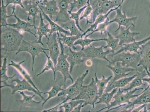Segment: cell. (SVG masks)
Masks as SVG:
<instances>
[{
  "mask_svg": "<svg viewBox=\"0 0 150 112\" xmlns=\"http://www.w3.org/2000/svg\"><path fill=\"white\" fill-rule=\"evenodd\" d=\"M150 110V108H148L147 110L148 111Z\"/></svg>",
  "mask_w": 150,
  "mask_h": 112,
  "instance_id": "cell-53",
  "label": "cell"
},
{
  "mask_svg": "<svg viewBox=\"0 0 150 112\" xmlns=\"http://www.w3.org/2000/svg\"><path fill=\"white\" fill-rule=\"evenodd\" d=\"M62 85L54 86H53L50 91H47V92H42V94H47L48 95V97L46 98L44 102L42 103V107L44 106L45 104L49 100L58 96V94L59 93L60 91L64 89L62 88Z\"/></svg>",
  "mask_w": 150,
  "mask_h": 112,
  "instance_id": "cell-40",
  "label": "cell"
},
{
  "mask_svg": "<svg viewBox=\"0 0 150 112\" xmlns=\"http://www.w3.org/2000/svg\"><path fill=\"white\" fill-rule=\"evenodd\" d=\"M89 69H87L84 73L81 76H79L74 83H73L72 85L69 86L67 88L63 89L62 91H60L58 94V96H63L66 97V99L63 101L61 103L58 104L54 107L48 109L47 110H45L43 112H49L52 111L53 110H57V108L59 106L63 103L67 102L71 99H73L76 97L80 94V89L83 85L84 80L85 77H86L89 73Z\"/></svg>",
  "mask_w": 150,
  "mask_h": 112,
  "instance_id": "cell-2",
  "label": "cell"
},
{
  "mask_svg": "<svg viewBox=\"0 0 150 112\" xmlns=\"http://www.w3.org/2000/svg\"><path fill=\"white\" fill-rule=\"evenodd\" d=\"M58 39L59 43L60 46L61 53L57 60V63L55 67V71L56 72L59 71L62 74L64 79V87L65 89L67 80L68 79H70L71 80L72 83H74V80L69 72L70 65L67 60L68 56L67 54H65L64 53L65 48L64 47V44L62 43L58 36Z\"/></svg>",
  "mask_w": 150,
  "mask_h": 112,
  "instance_id": "cell-5",
  "label": "cell"
},
{
  "mask_svg": "<svg viewBox=\"0 0 150 112\" xmlns=\"http://www.w3.org/2000/svg\"><path fill=\"white\" fill-rule=\"evenodd\" d=\"M39 13H40V23L39 27L36 28V29L38 30L36 34L39 36L38 40V43H40L42 45L44 46V44L42 42V38L43 36H45L47 39H48L49 37L48 36H47V34L48 33H50L51 30L50 28H49L50 24L48 23V24H45L44 23L45 19L43 18L42 11Z\"/></svg>",
  "mask_w": 150,
  "mask_h": 112,
  "instance_id": "cell-23",
  "label": "cell"
},
{
  "mask_svg": "<svg viewBox=\"0 0 150 112\" xmlns=\"http://www.w3.org/2000/svg\"><path fill=\"white\" fill-rule=\"evenodd\" d=\"M88 1V0H73V2L70 3V7L69 11L71 12L74 9H77V10H79L86 6Z\"/></svg>",
  "mask_w": 150,
  "mask_h": 112,
  "instance_id": "cell-44",
  "label": "cell"
},
{
  "mask_svg": "<svg viewBox=\"0 0 150 112\" xmlns=\"http://www.w3.org/2000/svg\"><path fill=\"white\" fill-rule=\"evenodd\" d=\"M147 74H148V76H149V78H145L143 79L142 80L143 81L147 82L149 83V89H150V72H146Z\"/></svg>",
  "mask_w": 150,
  "mask_h": 112,
  "instance_id": "cell-48",
  "label": "cell"
},
{
  "mask_svg": "<svg viewBox=\"0 0 150 112\" xmlns=\"http://www.w3.org/2000/svg\"><path fill=\"white\" fill-rule=\"evenodd\" d=\"M8 26L1 27V57L7 52L17 51L23 40V35L20 31Z\"/></svg>",
  "mask_w": 150,
  "mask_h": 112,
  "instance_id": "cell-1",
  "label": "cell"
},
{
  "mask_svg": "<svg viewBox=\"0 0 150 112\" xmlns=\"http://www.w3.org/2000/svg\"><path fill=\"white\" fill-rule=\"evenodd\" d=\"M107 35L108 38H106L105 41L106 42L107 45L104 46L103 48L104 50L111 48V52L112 53V54H114L115 52H117L121 49V46L119 45V39L113 36L108 31Z\"/></svg>",
  "mask_w": 150,
  "mask_h": 112,
  "instance_id": "cell-29",
  "label": "cell"
},
{
  "mask_svg": "<svg viewBox=\"0 0 150 112\" xmlns=\"http://www.w3.org/2000/svg\"><path fill=\"white\" fill-rule=\"evenodd\" d=\"M57 1L59 11L54 21L56 23L65 24L71 20L68 12L71 0H57Z\"/></svg>",
  "mask_w": 150,
  "mask_h": 112,
  "instance_id": "cell-12",
  "label": "cell"
},
{
  "mask_svg": "<svg viewBox=\"0 0 150 112\" xmlns=\"http://www.w3.org/2000/svg\"><path fill=\"white\" fill-rule=\"evenodd\" d=\"M110 56L112 57L111 61L109 63V65H112L117 62H121L122 66L133 68L136 71L138 70V65L141 59L140 53H132L129 52H123Z\"/></svg>",
  "mask_w": 150,
  "mask_h": 112,
  "instance_id": "cell-4",
  "label": "cell"
},
{
  "mask_svg": "<svg viewBox=\"0 0 150 112\" xmlns=\"http://www.w3.org/2000/svg\"><path fill=\"white\" fill-rule=\"evenodd\" d=\"M13 17L17 19V23L15 24H8V26L18 30L21 34V32L25 31V32L29 33L31 35H33L35 37L38 38L36 36V34L33 32L32 31L33 30L36 29V26H35L33 24H31L29 23V21H25L21 20L17 17L15 13L13 14Z\"/></svg>",
  "mask_w": 150,
  "mask_h": 112,
  "instance_id": "cell-18",
  "label": "cell"
},
{
  "mask_svg": "<svg viewBox=\"0 0 150 112\" xmlns=\"http://www.w3.org/2000/svg\"><path fill=\"white\" fill-rule=\"evenodd\" d=\"M149 85L144 91H142L141 95L137 97V98L132 102L130 104H125L120 111H132L135 105H141L150 103V89Z\"/></svg>",
  "mask_w": 150,
  "mask_h": 112,
  "instance_id": "cell-15",
  "label": "cell"
},
{
  "mask_svg": "<svg viewBox=\"0 0 150 112\" xmlns=\"http://www.w3.org/2000/svg\"><path fill=\"white\" fill-rule=\"evenodd\" d=\"M95 83H96L97 86L98 95H99V98L104 93L109 82L112 78V76H110V77L106 78L104 75H102V79L101 80H99L96 74L95 73Z\"/></svg>",
  "mask_w": 150,
  "mask_h": 112,
  "instance_id": "cell-31",
  "label": "cell"
},
{
  "mask_svg": "<svg viewBox=\"0 0 150 112\" xmlns=\"http://www.w3.org/2000/svg\"><path fill=\"white\" fill-rule=\"evenodd\" d=\"M147 104L142 105L141 106H139V107L133 108L132 111V112H139L142 109L144 108L145 106H146Z\"/></svg>",
  "mask_w": 150,
  "mask_h": 112,
  "instance_id": "cell-46",
  "label": "cell"
},
{
  "mask_svg": "<svg viewBox=\"0 0 150 112\" xmlns=\"http://www.w3.org/2000/svg\"><path fill=\"white\" fill-rule=\"evenodd\" d=\"M106 66L112 71L114 76V77L109 82L108 84H111L116 80L126 77L132 72L136 71L133 68L122 66L121 62H117L112 65H106Z\"/></svg>",
  "mask_w": 150,
  "mask_h": 112,
  "instance_id": "cell-10",
  "label": "cell"
},
{
  "mask_svg": "<svg viewBox=\"0 0 150 112\" xmlns=\"http://www.w3.org/2000/svg\"><path fill=\"white\" fill-rule=\"evenodd\" d=\"M108 1H115V0H108Z\"/></svg>",
  "mask_w": 150,
  "mask_h": 112,
  "instance_id": "cell-52",
  "label": "cell"
},
{
  "mask_svg": "<svg viewBox=\"0 0 150 112\" xmlns=\"http://www.w3.org/2000/svg\"><path fill=\"white\" fill-rule=\"evenodd\" d=\"M126 0H115L109 1L108 0H101L98 6L93 9L92 13L93 23L95 22L96 17L101 14H106L111 9H114L122 5Z\"/></svg>",
  "mask_w": 150,
  "mask_h": 112,
  "instance_id": "cell-9",
  "label": "cell"
},
{
  "mask_svg": "<svg viewBox=\"0 0 150 112\" xmlns=\"http://www.w3.org/2000/svg\"><path fill=\"white\" fill-rule=\"evenodd\" d=\"M13 79L12 80V83L16 82L17 83V85L14 86L12 84H8L7 83L6 81H4L2 83H4V85L1 86V88H2L3 87H10L12 89V94H14L17 91H33L40 97L43 100H45L43 96L42 95V92H39L37 90L35 89L30 83L27 81L24 78L22 80H20L18 77Z\"/></svg>",
  "mask_w": 150,
  "mask_h": 112,
  "instance_id": "cell-8",
  "label": "cell"
},
{
  "mask_svg": "<svg viewBox=\"0 0 150 112\" xmlns=\"http://www.w3.org/2000/svg\"><path fill=\"white\" fill-rule=\"evenodd\" d=\"M57 33L62 43L64 45H67L66 47H65V49L69 47L73 48L74 51L77 50V47L74 46V43L77 40L81 38L77 36H67L66 35H64L62 33H59L58 31L57 32Z\"/></svg>",
  "mask_w": 150,
  "mask_h": 112,
  "instance_id": "cell-30",
  "label": "cell"
},
{
  "mask_svg": "<svg viewBox=\"0 0 150 112\" xmlns=\"http://www.w3.org/2000/svg\"><path fill=\"white\" fill-rule=\"evenodd\" d=\"M99 98L98 91L95 80L92 78V81L89 84L83 86L81 87L80 94L72 100L83 99L85 101L83 104V108L87 105L92 106L93 108H95V103Z\"/></svg>",
  "mask_w": 150,
  "mask_h": 112,
  "instance_id": "cell-3",
  "label": "cell"
},
{
  "mask_svg": "<svg viewBox=\"0 0 150 112\" xmlns=\"http://www.w3.org/2000/svg\"><path fill=\"white\" fill-rule=\"evenodd\" d=\"M23 4L24 5V10L28 14L27 20L30 21V17L32 16L33 18L34 26H35V18L38 13L41 12L40 8L38 6V3H33L29 0H23Z\"/></svg>",
  "mask_w": 150,
  "mask_h": 112,
  "instance_id": "cell-22",
  "label": "cell"
},
{
  "mask_svg": "<svg viewBox=\"0 0 150 112\" xmlns=\"http://www.w3.org/2000/svg\"><path fill=\"white\" fill-rule=\"evenodd\" d=\"M147 1H149V2H150V0H147Z\"/></svg>",
  "mask_w": 150,
  "mask_h": 112,
  "instance_id": "cell-55",
  "label": "cell"
},
{
  "mask_svg": "<svg viewBox=\"0 0 150 112\" xmlns=\"http://www.w3.org/2000/svg\"><path fill=\"white\" fill-rule=\"evenodd\" d=\"M49 1H50V0H39V4H43L48 2Z\"/></svg>",
  "mask_w": 150,
  "mask_h": 112,
  "instance_id": "cell-49",
  "label": "cell"
},
{
  "mask_svg": "<svg viewBox=\"0 0 150 112\" xmlns=\"http://www.w3.org/2000/svg\"><path fill=\"white\" fill-rule=\"evenodd\" d=\"M41 11L42 14L44 17L45 20H47L48 22L50 27V31L48 37H50L52 34L54 32H58V31L59 33H62L64 34L65 35H70V31L66 30L62 28V26H61L57 24L55 22L53 21L48 15L46 14L43 11Z\"/></svg>",
  "mask_w": 150,
  "mask_h": 112,
  "instance_id": "cell-26",
  "label": "cell"
},
{
  "mask_svg": "<svg viewBox=\"0 0 150 112\" xmlns=\"http://www.w3.org/2000/svg\"><path fill=\"white\" fill-rule=\"evenodd\" d=\"M7 63V57H5L3 59V63L1 67V83H2L4 81H6L8 79H13L16 76V74H15L12 77H9L7 76L6 74L8 70Z\"/></svg>",
  "mask_w": 150,
  "mask_h": 112,
  "instance_id": "cell-39",
  "label": "cell"
},
{
  "mask_svg": "<svg viewBox=\"0 0 150 112\" xmlns=\"http://www.w3.org/2000/svg\"><path fill=\"white\" fill-rule=\"evenodd\" d=\"M38 6L40 10L43 11L53 21L59 11V8L57 0H50L43 4L39 5Z\"/></svg>",
  "mask_w": 150,
  "mask_h": 112,
  "instance_id": "cell-21",
  "label": "cell"
},
{
  "mask_svg": "<svg viewBox=\"0 0 150 112\" xmlns=\"http://www.w3.org/2000/svg\"><path fill=\"white\" fill-rule=\"evenodd\" d=\"M83 103H80L74 108L72 112H80L81 109L83 108Z\"/></svg>",
  "mask_w": 150,
  "mask_h": 112,
  "instance_id": "cell-47",
  "label": "cell"
},
{
  "mask_svg": "<svg viewBox=\"0 0 150 112\" xmlns=\"http://www.w3.org/2000/svg\"><path fill=\"white\" fill-rule=\"evenodd\" d=\"M122 5L117 9L116 16L111 21H110V24L113 23H117L118 24V27L115 32L119 30L121 26H123L127 28L130 26L135 27V22L137 20V17L128 18L127 17L126 13L125 11L122 13Z\"/></svg>",
  "mask_w": 150,
  "mask_h": 112,
  "instance_id": "cell-11",
  "label": "cell"
},
{
  "mask_svg": "<svg viewBox=\"0 0 150 112\" xmlns=\"http://www.w3.org/2000/svg\"><path fill=\"white\" fill-rule=\"evenodd\" d=\"M69 48V53L67 54L68 56L67 60L70 64L69 72L71 74L75 65H80L83 62L84 59L87 57L83 51L80 50L79 52H76L72 50L71 47Z\"/></svg>",
  "mask_w": 150,
  "mask_h": 112,
  "instance_id": "cell-16",
  "label": "cell"
},
{
  "mask_svg": "<svg viewBox=\"0 0 150 112\" xmlns=\"http://www.w3.org/2000/svg\"><path fill=\"white\" fill-rule=\"evenodd\" d=\"M93 11V9L90 4L89 0H88L87 7L85 9L83 16L80 17V21L85 18L86 20V25H88L89 23L91 24H93L92 22L89 21L91 16H92Z\"/></svg>",
  "mask_w": 150,
  "mask_h": 112,
  "instance_id": "cell-43",
  "label": "cell"
},
{
  "mask_svg": "<svg viewBox=\"0 0 150 112\" xmlns=\"http://www.w3.org/2000/svg\"><path fill=\"white\" fill-rule=\"evenodd\" d=\"M25 62V60H23L21 61V62L17 63L14 62L13 61H11L10 63L9 64L8 66L13 67L15 69H17L19 73L21 74L22 76L24 77V78L27 81L29 82L35 89L37 90L39 92H41V91H39L38 87L35 85L32 79H31V75H30L28 73V72H27V71L21 66V64Z\"/></svg>",
  "mask_w": 150,
  "mask_h": 112,
  "instance_id": "cell-24",
  "label": "cell"
},
{
  "mask_svg": "<svg viewBox=\"0 0 150 112\" xmlns=\"http://www.w3.org/2000/svg\"><path fill=\"white\" fill-rule=\"evenodd\" d=\"M70 101L65 102L59 106L57 108V111H64L62 109H64V111L71 112L75 107L80 103H84L85 102L84 100H70Z\"/></svg>",
  "mask_w": 150,
  "mask_h": 112,
  "instance_id": "cell-32",
  "label": "cell"
},
{
  "mask_svg": "<svg viewBox=\"0 0 150 112\" xmlns=\"http://www.w3.org/2000/svg\"><path fill=\"white\" fill-rule=\"evenodd\" d=\"M57 32H54L52 34L50 37L47 39L46 42L49 51H50V57L54 63L55 69L57 63V60L60 54L59 46L58 41L57 40Z\"/></svg>",
  "mask_w": 150,
  "mask_h": 112,
  "instance_id": "cell-13",
  "label": "cell"
},
{
  "mask_svg": "<svg viewBox=\"0 0 150 112\" xmlns=\"http://www.w3.org/2000/svg\"><path fill=\"white\" fill-rule=\"evenodd\" d=\"M132 26L126 28L123 26H121L120 28L119 35L115 37L119 39V45L122 46L124 44L132 43L134 41V37L139 35V32H131L129 29Z\"/></svg>",
  "mask_w": 150,
  "mask_h": 112,
  "instance_id": "cell-17",
  "label": "cell"
},
{
  "mask_svg": "<svg viewBox=\"0 0 150 112\" xmlns=\"http://www.w3.org/2000/svg\"><path fill=\"white\" fill-rule=\"evenodd\" d=\"M1 27L8 26V23L7 22V19L11 17H13V15L8 16L6 8L8 5H5L4 0H1Z\"/></svg>",
  "mask_w": 150,
  "mask_h": 112,
  "instance_id": "cell-36",
  "label": "cell"
},
{
  "mask_svg": "<svg viewBox=\"0 0 150 112\" xmlns=\"http://www.w3.org/2000/svg\"><path fill=\"white\" fill-rule=\"evenodd\" d=\"M92 61L89 60L87 61L86 62V65L88 66H91L92 65Z\"/></svg>",
  "mask_w": 150,
  "mask_h": 112,
  "instance_id": "cell-50",
  "label": "cell"
},
{
  "mask_svg": "<svg viewBox=\"0 0 150 112\" xmlns=\"http://www.w3.org/2000/svg\"><path fill=\"white\" fill-rule=\"evenodd\" d=\"M137 76V74H136L132 77H124L116 80L112 83L111 84H108L104 92H110L115 88L118 89L121 88V87H125V86H127L128 84H129V83L131 82L132 80Z\"/></svg>",
  "mask_w": 150,
  "mask_h": 112,
  "instance_id": "cell-25",
  "label": "cell"
},
{
  "mask_svg": "<svg viewBox=\"0 0 150 112\" xmlns=\"http://www.w3.org/2000/svg\"><path fill=\"white\" fill-rule=\"evenodd\" d=\"M23 0H6V4L9 5L10 4H13V5L12 7L13 11H12L11 15H13L15 13V11L16 9V5H20L23 9H24V6L23 4Z\"/></svg>",
  "mask_w": 150,
  "mask_h": 112,
  "instance_id": "cell-45",
  "label": "cell"
},
{
  "mask_svg": "<svg viewBox=\"0 0 150 112\" xmlns=\"http://www.w3.org/2000/svg\"><path fill=\"white\" fill-rule=\"evenodd\" d=\"M43 53H45V54L46 56V57H47V62H46V65H45L44 69H43V70H42L40 73L37 75V76L38 77V76H40L42 74L45 73V72H46V71L51 69V70L53 71V73H54V81L55 82L56 80V72L55 71V67H54V63L53 62L52 60L50 58V56H49L47 54V53H46L45 52V50L43 51Z\"/></svg>",
  "mask_w": 150,
  "mask_h": 112,
  "instance_id": "cell-38",
  "label": "cell"
},
{
  "mask_svg": "<svg viewBox=\"0 0 150 112\" xmlns=\"http://www.w3.org/2000/svg\"><path fill=\"white\" fill-rule=\"evenodd\" d=\"M118 89V88H115L110 92H104V93H103L101 96L98 98L99 101H97L95 104L105 103L106 105L107 106H108L110 105V101H111L113 96L116 93Z\"/></svg>",
  "mask_w": 150,
  "mask_h": 112,
  "instance_id": "cell-34",
  "label": "cell"
},
{
  "mask_svg": "<svg viewBox=\"0 0 150 112\" xmlns=\"http://www.w3.org/2000/svg\"><path fill=\"white\" fill-rule=\"evenodd\" d=\"M106 38L100 39H90L88 38H84V39L80 38L77 40L74 43V46L77 45L81 46L82 47L81 50H83L85 46H88L92 45L91 43L95 42L100 41H105Z\"/></svg>",
  "mask_w": 150,
  "mask_h": 112,
  "instance_id": "cell-37",
  "label": "cell"
},
{
  "mask_svg": "<svg viewBox=\"0 0 150 112\" xmlns=\"http://www.w3.org/2000/svg\"><path fill=\"white\" fill-rule=\"evenodd\" d=\"M141 60L138 67L142 66L146 72H150V40L141 46Z\"/></svg>",
  "mask_w": 150,
  "mask_h": 112,
  "instance_id": "cell-19",
  "label": "cell"
},
{
  "mask_svg": "<svg viewBox=\"0 0 150 112\" xmlns=\"http://www.w3.org/2000/svg\"><path fill=\"white\" fill-rule=\"evenodd\" d=\"M104 46L103 45L100 47H96L95 46L91 45L88 46V47L84 49L83 51L85 53L87 58L101 59L110 63V61L107 58L106 56L111 52V50H108L104 51L103 50Z\"/></svg>",
  "mask_w": 150,
  "mask_h": 112,
  "instance_id": "cell-14",
  "label": "cell"
},
{
  "mask_svg": "<svg viewBox=\"0 0 150 112\" xmlns=\"http://www.w3.org/2000/svg\"><path fill=\"white\" fill-rule=\"evenodd\" d=\"M29 1H31L33 3H39V0H29Z\"/></svg>",
  "mask_w": 150,
  "mask_h": 112,
  "instance_id": "cell-51",
  "label": "cell"
},
{
  "mask_svg": "<svg viewBox=\"0 0 150 112\" xmlns=\"http://www.w3.org/2000/svg\"><path fill=\"white\" fill-rule=\"evenodd\" d=\"M110 19H109L108 17L106 19L105 21L104 22L99 24L98 26L96 29L94 30L91 33L88 34V35H86L84 36V38H88L90 35H92V34L96 32H100V34L101 35L105 34L106 35H107V30H106V28H107L108 26L110 24Z\"/></svg>",
  "mask_w": 150,
  "mask_h": 112,
  "instance_id": "cell-41",
  "label": "cell"
},
{
  "mask_svg": "<svg viewBox=\"0 0 150 112\" xmlns=\"http://www.w3.org/2000/svg\"><path fill=\"white\" fill-rule=\"evenodd\" d=\"M18 92L20 95L22 96L23 97V99L19 101V102L24 106H33V105L38 104L41 102V101H36L33 99V98L36 95V94H35L33 96H30L25 95L24 91H19Z\"/></svg>",
  "mask_w": 150,
  "mask_h": 112,
  "instance_id": "cell-35",
  "label": "cell"
},
{
  "mask_svg": "<svg viewBox=\"0 0 150 112\" xmlns=\"http://www.w3.org/2000/svg\"><path fill=\"white\" fill-rule=\"evenodd\" d=\"M61 26L66 30H69L71 36H77L81 38L82 35V32L76 26L74 20H71L68 22L63 24Z\"/></svg>",
  "mask_w": 150,
  "mask_h": 112,
  "instance_id": "cell-33",
  "label": "cell"
},
{
  "mask_svg": "<svg viewBox=\"0 0 150 112\" xmlns=\"http://www.w3.org/2000/svg\"><path fill=\"white\" fill-rule=\"evenodd\" d=\"M37 42V40L33 41H27L23 39L20 47L16 53L17 55L20 52H26L31 55L32 59L33 72L34 70V63L35 57L39 56L40 53H43L45 50H50L49 49L42 47L40 45V43H38Z\"/></svg>",
  "mask_w": 150,
  "mask_h": 112,
  "instance_id": "cell-7",
  "label": "cell"
},
{
  "mask_svg": "<svg viewBox=\"0 0 150 112\" xmlns=\"http://www.w3.org/2000/svg\"><path fill=\"white\" fill-rule=\"evenodd\" d=\"M149 8H150V3H149Z\"/></svg>",
  "mask_w": 150,
  "mask_h": 112,
  "instance_id": "cell-54",
  "label": "cell"
},
{
  "mask_svg": "<svg viewBox=\"0 0 150 112\" xmlns=\"http://www.w3.org/2000/svg\"><path fill=\"white\" fill-rule=\"evenodd\" d=\"M136 72L137 76L131 82L129 87L122 90L124 92L125 91L127 92V91H131L134 88H135L136 87L140 86L141 85H145L142 82V79L148 75L146 71L144 69L141 72H139V71L137 70Z\"/></svg>",
  "mask_w": 150,
  "mask_h": 112,
  "instance_id": "cell-27",
  "label": "cell"
},
{
  "mask_svg": "<svg viewBox=\"0 0 150 112\" xmlns=\"http://www.w3.org/2000/svg\"><path fill=\"white\" fill-rule=\"evenodd\" d=\"M143 89H144V88H135L134 89L127 91V93L125 94H124V91L122 90H121L120 88H118V92L115 94L113 96V98L114 99V101L113 102H110V105L108 106L103 108L97 111L100 112L106 109H107V111H108L114 106H121L122 104L125 103H127L128 104H130L132 102L130 101V100L132 98L137 97L141 95L142 92L139 94H137V95H134V93L139 90Z\"/></svg>",
  "mask_w": 150,
  "mask_h": 112,
  "instance_id": "cell-6",
  "label": "cell"
},
{
  "mask_svg": "<svg viewBox=\"0 0 150 112\" xmlns=\"http://www.w3.org/2000/svg\"><path fill=\"white\" fill-rule=\"evenodd\" d=\"M150 40V35L145 39L136 42V40H135L132 43L124 44L121 46V49L120 50L116 52L114 54L110 55L109 56L115 55L119 54V53L123 52H133L137 53V54H140L138 50L139 49L141 50L142 45L144 44Z\"/></svg>",
  "mask_w": 150,
  "mask_h": 112,
  "instance_id": "cell-20",
  "label": "cell"
},
{
  "mask_svg": "<svg viewBox=\"0 0 150 112\" xmlns=\"http://www.w3.org/2000/svg\"><path fill=\"white\" fill-rule=\"evenodd\" d=\"M87 5H86L85 6L80 9L79 10H78L76 12V13H71V12H69V10L68 11V12H69V14L70 15V18L71 20H74L76 26H77L79 29L82 32H84V31L82 29L81 27L80 26L79 21L80 18V15H81L83 11L87 7Z\"/></svg>",
  "mask_w": 150,
  "mask_h": 112,
  "instance_id": "cell-42",
  "label": "cell"
},
{
  "mask_svg": "<svg viewBox=\"0 0 150 112\" xmlns=\"http://www.w3.org/2000/svg\"><path fill=\"white\" fill-rule=\"evenodd\" d=\"M121 6V5H120V6H118L116 8H114V9H111V10L109 11L108 13H106V14H101L99 15V16L96 17V20H95L94 23H93L92 25L91 26L90 28H88V29L86 30V31H85V32H84V33L82 34V35H81V38H82L83 37V36H85L88 33L91 32H91H92V31L96 29L97 28V27L99 25V24L103 23L105 21L106 19L108 18V16L110 13L116 10L117 9H118V8H119Z\"/></svg>",
  "mask_w": 150,
  "mask_h": 112,
  "instance_id": "cell-28",
  "label": "cell"
}]
</instances>
